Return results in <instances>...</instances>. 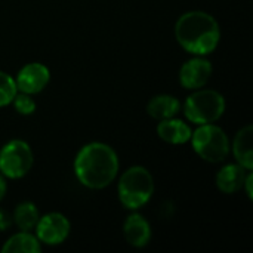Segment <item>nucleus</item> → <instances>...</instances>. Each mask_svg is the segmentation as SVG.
I'll use <instances>...</instances> for the list:
<instances>
[{"instance_id": "16", "label": "nucleus", "mask_w": 253, "mask_h": 253, "mask_svg": "<svg viewBox=\"0 0 253 253\" xmlns=\"http://www.w3.org/2000/svg\"><path fill=\"white\" fill-rule=\"evenodd\" d=\"M13 221L22 231L33 230L39 221V211L36 205L31 202H24L18 205L13 212Z\"/></svg>"}, {"instance_id": "1", "label": "nucleus", "mask_w": 253, "mask_h": 253, "mask_svg": "<svg viewBox=\"0 0 253 253\" xmlns=\"http://www.w3.org/2000/svg\"><path fill=\"white\" fill-rule=\"evenodd\" d=\"M74 172L84 187L92 190L105 188L114 181L119 172L117 154L107 144L90 142L77 153Z\"/></svg>"}, {"instance_id": "11", "label": "nucleus", "mask_w": 253, "mask_h": 253, "mask_svg": "<svg viewBox=\"0 0 253 253\" xmlns=\"http://www.w3.org/2000/svg\"><path fill=\"white\" fill-rule=\"evenodd\" d=\"M246 176L248 169L242 165H227L216 175V187L225 194H233L243 188Z\"/></svg>"}, {"instance_id": "12", "label": "nucleus", "mask_w": 253, "mask_h": 253, "mask_svg": "<svg viewBox=\"0 0 253 253\" xmlns=\"http://www.w3.org/2000/svg\"><path fill=\"white\" fill-rule=\"evenodd\" d=\"M191 127L178 119L160 120L157 126V135L169 144H185L191 138Z\"/></svg>"}, {"instance_id": "8", "label": "nucleus", "mask_w": 253, "mask_h": 253, "mask_svg": "<svg viewBox=\"0 0 253 253\" xmlns=\"http://www.w3.org/2000/svg\"><path fill=\"white\" fill-rule=\"evenodd\" d=\"M49 70L40 62H31L22 67L16 76V87L28 95L42 92L49 83Z\"/></svg>"}, {"instance_id": "15", "label": "nucleus", "mask_w": 253, "mask_h": 253, "mask_svg": "<svg viewBox=\"0 0 253 253\" xmlns=\"http://www.w3.org/2000/svg\"><path fill=\"white\" fill-rule=\"evenodd\" d=\"M42 251L37 237L31 236L28 231L13 234L1 248L3 253H39Z\"/></svg>"}, {"instance_id": "13", "label": "nucleus", "mask_w": 253, "mask_h": 253, "mask_svg": "<svg viewBox=\"0 0 253 253\" xmlns=\"http://www.w3.org/2000/svg\"><path fill=\"white\" fill-rule=\"evenodd\" d=\"M253 127L249 125L237 132L233 142V153L239 165L246 168L248 170L253 169Z\"/></svg>"}, {"instance_id": "21", "label": "nucleus", "mask_w": 253, "mask_h": 253, "mask_svg": "<svg viewBox=\"0 0 253 253\" xmlns=\"http://www.w3.org/2000/svg\"><path fill=\"white\" fill-rule=\"evenodd\" d=\"M4 194H6V182H4L3 176H0V202L3 200Z\"/></svg>"}, {"instance_id": "4", "label": "nucleus", "mask_w": 253, "mask_h": 253, "mask_svg": "<svg viewBox=\"0 0 253 253\" xmlns=\"http://www.w3.org/2000/svg\"><path fill=\"white\" fill-rule=\"evenodd\" d=\"M225 111L224 96L212 89L196 90L184 104L185 117L196 125H206L216 122Z\"/></svg>"}, {"instance_id": "18", "label": "nucleus", "mask_w": 253, "mask_h": 253, "mask_svg": "<svg viewBox=\"0 0 253 253\" xmlns=\"http://www.w3.org/2000/svg\"><path fill=\"white\" fill-rule=\"evenodd\" d=\"M12 102L15 105V110L22 116H30L36 111V102L28 93H16Z\"/></svg>"}, {"instance_id": "17", "label": "nucleus", "mask_w": 253, "mask_h": 253, "mask_svg": "<svg viewBox=\"0 0 253 253\" xmlns=\"http://www.w3.org/2000/svg\"><path fill=\"white\" fill-rule=\"evenodd\" d=\"M16 83L7 73L0 71V107L9 105L16 95Z\"/></svg>"}, {"instance_id": "9", "label": "nucleus", "mask_w": 253, "mask_h": 253, "mask_svg": "<svg viewBox=\"0 0 253 253\" xmlns=\"http://www.w3.org/2000/svg\"><path fill=\"white\" fill-rule=\"evenodd\" d=\"M212 76V65L205 58H193L179 70V82L187 89L203 87Z\"/></svg>"}, {"instance_id": "6", "label": "nucleus", "mask_w": 253, "mask_h": 253, "mask_svg": "<svg viewBox=\"0 0 253 253\" xmlns=\"http://www.w3.org/2000/svg\"><path fill=\"white\" fill-rule=\"evenodd\" d=\"M33 166V151L21 139H13L0 150V172L12 179L22 178Z\"/></svg>"}, {"instance_id": "2", "label": "nucleus", "mask_w": 253, "mask_h": 253, "mask_svg": "<svg viewBox=\"0 0 253 253\" xmlns=\"http://www.w3.org/2000/svg\"><path fill=\"white\" fill-rule=\"evenodd\" d=\"M175 37L187 52L202 56L215 50L221 39V30L212 15L191 10L176 21Z\"/></svg>"}, {"instance_id": "3", "label": "nucleus", "mask_w": 253, "mask_h": 253, "mask_svg": "<svg viewBox=\"0 0 253 253\" xmlns=\"http://www.w3.org/2000/svg\"><path fill=\"white\" fill-rule=\"evenodd\" d=\"M119 199L127 209H139L154 193V181L151 173L142 166L129 168L119 181Z\"/></svg>"}, {"instance_id": "19", "label": "nucleus", "mask_w": 253, "mask_h": 253, "mask_svg": "<svg viewBox=\"0 0 253 253\" xmlns=\"http://www.w3.org/2000/svg\"><path fill=\"white\" fill-rule=\"evenodd\" d=\"M10 224H12V218H10L6 212H3V211L0 209V231L9 230Z\"/></svg>"}, {"instance_id": "7", "label": "nucleus", "mask_w": 253, "mask_h": 253, "mask_svg": "<svg viewBox=\"0 0 253 253\" xmlns=\"http://www.w3.org/2000/svg\"><path fill=\"white\" fill-rule=\"evenodd\" d=\"M36 237L39 242L55 246L61 245L70 234V222L68 219L58 212L47 213L42 218H39L36 224Z\"/></svg>"}, {"instance_id": "5", "label": "nucleus", "mask_w": 253, "mask_h": 253, "mask_svg": "<svg viewBox=\"0 0 253 253\" xmlns=\"http://www.w3.org/2000/svg\"><path fill=\"white\" fill-rule=\"evenodd\" d=\"M191 142L194 151L206 162L219 163L224 162L230 153V141L225 132L211 123L200 125L191 133Z\"/></svg>"}, {"instance_id": "14", "label": "nucleus", "mask_w": 253, "mask_h": 253, "mask_svg": "<svg viewBox=\"0 0 253 253\" xmlns=\"http://www.w3.org/2000/svg\"><path fill=\"white\" fill-rule=\"evenodd\" d=\"M181 108L179 101L170 95H157L151 98L147 105V113L156 120H166L172 119L178 114Z\"/></svg>"}, {"instance_id": "10", "label": "nucleus", "mask_w": 253, "mask_h": 253, "mask_svg": "<svg viewBox=\"0 0 253 253\" xmlns=\"http://www.w3.org/2000/svg\"><path fill=\"white\" fill-rule=\"evenodd\" d=\"M123 233L127 240V243L133 248H144L148 245L151 239V228L147 219H144L141 215L133 213L130 215L123 225Z\"/></svg>"}, {"instance_id": "20", "label": "nucleus", "mask_w": 253, "mask_h": 253, "mask_svg": "<svg viewBox=\"0 0 253 253\" xmlns=\"http://www.w3.org/2000/svg\"><path fill=\"white\" fill-rule=\"evenodd\" d=\"M252 185H253V173L249 170V172H248V176H246V179H245V185H243V187H246V193H248V197H249V199H253Z\"/></svg>"}]
</instances>
